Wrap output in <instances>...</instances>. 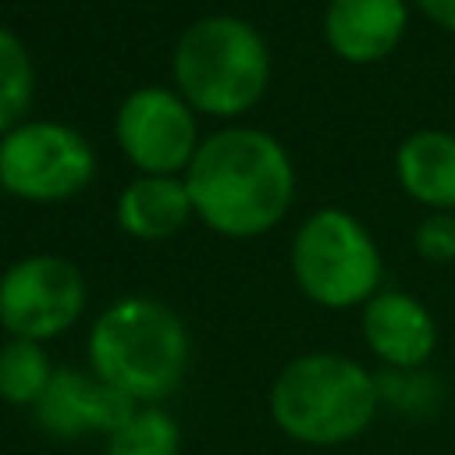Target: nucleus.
I'll use <instances>...</instances> for the list:
<instances>
[{"mask_svg":"<svg viewBox=\"0 0 455 455\" xmlns=\"http://www.w3.org/2000/svg\"><path fill=\"white\" fill-rule=\"evenodd\" d=\"M395 171L402 188L434 206L437 213L455 210V135L448 132H416L395 153Z\"/></svg>","mask_w":455,"mask_h":455,"instance_id":"nucleus-13","label":"nucleus"},{"mask_svg":"<svg viewBox=\"0 0 455 455\" xmlns=\"http://www.w3.org/2000/svg\"><path fill=\"white\" fill-rule=\"evenodd\" d=\"M405 21V0H331L323 14V36L338 57L352 64H373L395 50Z\"/></svg>","mask_w":455,"mask_h":455,"instance_id":"nucleus-11","label":"nucleus"},{"mask_svg":"<svg viewBox=\"0 0 455 455\" xmlns=\"http://www.w3.org/2000/svg\"><path fill=\"white\" fill-rule=\"evenodd\" d=\"M32 89H36L32 57L21 46V39L0 25V135L21 124V114L32 103Z\"/></svg>","mask_w":455,"mask_h":455,"instance_id":"nucleus-16","label":"nucleus"},{"mask_svg":"<svg viewBox=\"0 0 455 455\" xmlns=\"http://www.w3.org/2000/svg\"><path fill=\"white\" fill-rule=\"evenodd\" d=\"M359 323L366 348L395 373L419 370L437 348V320L409 291H377Z\"/></svg>","mask_w":455,"mask_h":455,"instance_id":"nucleus-10","label":"nucleus"},{"mask_svg":"<svg viewBox=\"0 0 455 455\" xmlns=\"http://www.w3.org/2000/svg\"><path fill=\"white\" fill-rule=\"evenodd\" d=\"M291 274L309 302L352 309L377 295L380 252L352 213L316 210L291 242Z\"/></svg>","mask_w":455,"mask_h":455,"instance_id":"nucleus-5","label":"nucleus"},{"mask_svg":"<svg viewBox=\"0 0 455 455\" xmlns=\"http://www.w3.org/2000/svg\"><path fill=\"white\" fill-rule=\"evenodd\" d=\"M416 249L430 263L455 259V213H434L416 228Z\"/></svg>","mask_w":455,"mask_h":455,"instance_id":"nucleus-17","label":"nucleus"},{"mask_svg":"<svg viewBox=\"0 0 455 455\" xmlns=\"http://www.w3.org/2000/svg\"><path fill=\"white\" fill-rule=\"evenodd\" d=\"M267 409L274 427L306 448H341L380 412V380L341 352H306L281 366Z\"/></svg>","mask_w":455,"mask_h":455,"instance_id":"nucleus-3","label":"nucleus"},{"mask_svg":"<svg viewBox=\"0 0 455 455\" xmlns=\"http://www.w3.org/2000/svg\"><path fill=\"white\" fill-rule=\"evenodd\" d=\"M85 352L103 384L135 405H160L181 387L192 341L171 306L149 295H124L92 320Z\"/></svg>","mask_w":455,"mask_h":455,"instance_id":"nucleus-2","label":"nucleus"},{"mask_svg":"<svg viewBox=\"0 0 455 455\" xmlns=\"http://www.w3.org/2000/svg\"><path fill=\"white\" fill-rule=\"evenodd\" d=\"M423 7L427 18H434L441 28H451L455 32V0H416Z\"/></svg>","mask_w":455,"mask_h":455,"instance_id":"nucleus-18","label":"nucleus"},{"mask_svg":"<svg viewBox=\"0 0 455 455\" xmlns=\"http://www.w3.org/2000/svg\"><path fill=\"white\" fill-rule=\"evenodd\" d=\"M139 405L103 384L92 370L57 366L50 387L32 405V423L53 441L110 437Z\"/></svg>","mask_w":455,"mask_h":455,"instance_id":"nucleus-9","label":"nucleus"},{"mask_svg":"<svg viewBox=\"0 0 455 455\" xmlns=\"http://www.w3.org/2000/svg\"><path fill=\"white\" fill-rule=\"evenodd\" d=\"M53 363L39 341L7 338L0 345V402L14 409H28L43 398V391L53 380Z\"/></svg>","mask_w":455,"mask_h":455,"instance_id":"nucleus-14","label":"nucleus"},{"mask_svg":"<svg viewBox=\"0 0 455 455\" xmlns=\"http://www.w3.org/2000/svg\"><path fill=\"white\" fill-rule=\"evenodd\" d=\"M185 188L206 228L228 238H256L284 217L295 171L274 135L259 128H220L199 142L185 167Z\"/></svg>","mask_w":455,"mask_h":455,"instance_id":"nucleus-1","label":"nucleus"},{"mask_svg":"<svg viewBox=\"0 0 455 455\" xmlns=\"http://www.w3.org/2000/svg\"><path fill=\"white\" fill-rule=\"evenodd\" d=\"M270 78V50L263 36L231 14L199 18L174 46V82L181 100L213 117L249 110Z\"/></svg>","mask_w":455,"mask_h":455,"instance_id":"nucleus-4","label":"nucleus"},{"mask_svg":"<svg viewBox=\"0 0 455 455\" xmlns=\"http://www.w3.org/2000/svg\"><path fill=\"white\" fill-rule=\"evenodd\" d=\"M117 142L124 156L146 174H174L192 164L199 139L192 107L160 85H142L124 96L117 121Z\"/></svg>","mask_w":455,"mask_h":455,"instance_id":"nucleus-8","label":"nucleus"},{"mask_svg":"<svg viewBox=\"0 0 455 455\" xmlns=\"http://www.w3.org/2000/svg\"><path fill=\"white\" fill-rule=\"evenodd\" d=\"M92 146L57 121H25L0 142V185L28 203L71 199L92 181Z\"/></svg>","mask_w":455,"mask_h":455,"instance_id":"nucleus-6","label":"nucleus"},{"mask_svg":"<svg viewBox=\"0 0 455 455\" xmlns=\"http://www.w3.org/2000/svg\"><path fill=\"white\" fill-rule=\"evenodd\" d=\"M82 270L53 252L21 256L0 274V327L11 338L50 341L85 313Z\"/></svg>","mask_w":455,"mask_h":455,"instance_id":"nucleus-7","label":"nucleus"},{"mask_svg":"<svg viewBox=\"0 0 455 455\" xmlns=\"http://www.w3.org/2000/svg\"><path fill=\"white\" fill-rule=\"evenodd\" d=\"M103 455H181V427L164 405H139L103 441Z\"/></svg>","mask_w":455,"mask_h":455,"instance_id":"nucleus-15","label":"nucleus"},{"mask_svg":"<svg viewBox=\"0 0 455 455\" xmlns=\"http://www.w3.org/2000/svg\"><path fill=\"white\" fill-rule=\"evenodd\" d=\"M192 213V196L174 174H142L117 196V224L142 242L178 235Z\"/></svg>","mask_w":455,"mask_h":455,"instance_id":"nucleus-12","label":"nucleus"}]
</instances>
